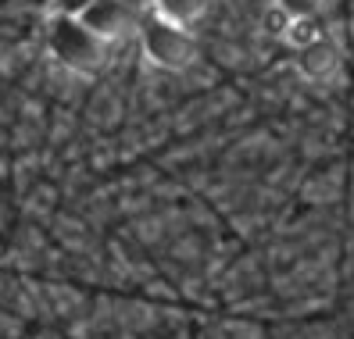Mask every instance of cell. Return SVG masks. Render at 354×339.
<instances>
[{
	"mask_svg": "<svg viewBox=\"0 0 354 339\" xmlns=\"http://www.w3.org/2000/svg\"><path fill=\"white\" fill-rule=\"evenodd\" d=\"M136 32H140L143 57L161 72H186L197 61V39L190 26H179L158 11H143Z\"/></svg>",
	"mask_w": 354,
	"mask_h": 339,
	"instance_id": "cell-1",
	"label": "cell"
},
{
	"mask_svg": "<svg viewBox=\"0 0 354 339\" xmlns=\"http://www.w3.org/2000/svg\"><path fill=\"white\" fill-rule=\"evenodd\" d=\"M108 47L111 43H104L82 18H72V14H54L50 18L47 50L54 54V61L61 68L90 75V72H97L104 61H108Z\"/></svg>",
	"mask_w": 354,
	"mask_h": 339,
	"instance_id": "cell-2",
	"label": "cell"
},
{
	"mask_svg": "<svg viewBox=\"0 0 354 339\" xmlns=\"http://www.w3.org/2000/svg\"><path fill=\"white\" fill-rule=\"evenodd\" d=\"M82 22H86L104 43H115V39L140 29V11H133L129 4H122V0H97V4L82 14Z\"/></svg>",
	"mask_w": 354,
	"mask_h": 339,
	"instance_id": "cell-3",
	"label": "cell"
},
{
	"mask_svg": "<svg viewBox=\"0 0 354 339\" xmlns=\"http://www.w3.org/2000/svg\"><path fill=\"white\" fill-rule=\"evenodd\" d=\"M294 54H297L294 57L297 72L304 79H311V82H326V79L337 75V68H340V54H337V47H333L326 36L315 39V43H308L304 50H294Z\"/></svg>",
	"mask_w": 354,
	"mask_h": 339,
	"instance_id": "cell-4",
	"label": "cell"
},
{
	"mask_svg": "<svg viewBox=\"0 0 354 339\" xmlns=\"http://www.w3.org/2000/svg\"><path fill=\"white\" fill-rule=\"evenodd\" d=\"M207 4H212V0H158L154 11L165 14V18H172V22H179V26H194L197 18L207 11Z\"/></svg>",
	"mask_w": 354,
	"mask_h": 339,
	"instance_id": "cell-5",
	"label": "cell"
},
{
	"mask_svg": "<svg viewBox=\"0 0 354 339\" xmlns=\"http://www.w3.org/2000/svg\"><path fill=\"white\" fill-rule=\"evenodd\" d=\"M283 39L294 50H304L308 43H315V39H322V29L315 26V18H286L283 26Z\"/></svg>",
	"mask_w": 354,
	"mask_h": 339,
	"instance_id": "cell-6",
	"label": "cell"
},
{
	"mask_svg": "<svg viewBox=\"0 0 354 339\" xmlns=\"http://www.w3.org/2000/svg\"><path fill=\"white\" fill-rule=\"evenodd\" d=\"M276 4L286 18H315L326 8V0H276Z\"/></svg>",
	"mask_w": 354,
	"mask_h": 339,
	"instance_id": "cell-7",
	"label": "cell"
},
{
	"mask_svg": "<svg viewBox=\"0 0 354 339\" xmlns=\"http://www.w3.org/2000/svg\"><path fill=\"white\" fill-rule=\"evenodd\" d=\"M97 0H54V14H72V18H82Z\"/></svg>",
	"mask_w": 354,
	"mask_h": 339,
	"instance_id": "cell-8",
	"label": "cell"
},
{
	"mask_svg": "<svg viewBox=\"0 0 354 339\" xmlns=\"http://www.w3.org/2000/svg\"><path fill=\"white\" fill-rule=\"evenodd\" d=\"M122 4H129L133 11H140V14H143V11H154L158 0H122Z\"/></svg>",
	"mask_w": 354,
	"mask_h": 339,
	"instance_id": "cell-9",
	"label": "cell"
}]
</instances>
